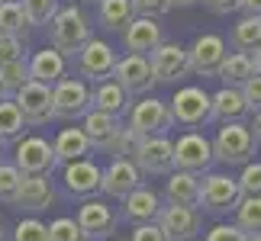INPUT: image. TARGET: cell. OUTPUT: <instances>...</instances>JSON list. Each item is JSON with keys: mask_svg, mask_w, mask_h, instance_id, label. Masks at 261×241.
I'll return each instance as SVG.
<instances>
[{"mask_svg": "<svg viewBox=\"0 0 261 241\" xmlns=\"http://www.w3.org/2000/svg\"><path fill=\"white\" fill-rule=\"evenodd\" d=\"M168 109H171L174 126H187V129L203 126L210 123V94L203 87H180L171 97Z\"/></svg>", "mask_w": 261, "mask_h": 241, "instance_id": "8", "label": "cell"}, {"mask_svg": "<svg viewBox=\"0 0 261 241\" xmlns=\"http://www.w3.org/2000/svg\"><path fill=\"white\" fill-rule=\"evenodd\" d=\"M133 10L136 16H152V19H162L171 13V0H133Z\"/></svg>", "mask_w": 261, "mask_h": 241, "instance_id": "41", "label": "cell"}, {"mask_svg": "<svg viewBox=\"0 0 261 241\" xmlns=\"http://www.w3.org/2000/svg\"><path fill=\"white\" fill-rule=\"evenodd\" d=\"M84 135L90 138V145L94 148H103L110 138H113L119 129H123V123H119V116H110V113H97V109H87L84 113Z\"/></svg>", "mask_w": 261, "mask_h": 241, "instance_id": "27", "label": "cell"}, {"mask_svg": "<svg viewBox=\"0 0 261 241\" xmlns=\"http://www.w3.org/2000/svg\"><path fill=\"white\" fill-rule=\"evenodd\" d=\"M162 42H165V33L158 26V19H152V16H136L123 29V45H126L129 55H148Z\"/></svg>", "mask_w": 261, "mask_h": 241, "instance_id": "19", "label": "cell"}, {"mask_svg": "<svg viewBox=\"0 0 261 241\" xmlns=\"http://www.w3.org/2000/svg\"><path fill=\"white\" fill-rule=\"evenodd\" d=\"M13 164L23 170V174H48L55 167V152L45 138L29 135V138H16V155Z\"/></svg>", "mask_w": 261, "mask_h": 241, "instance_id": "16", "label": "cell"}, {"mask_svg": "<svg viewBox=\"0 0 261 241\" xmlns=\"http://www.w3.org/2000/svg\"><path fill=\"white\" fill-rule=\"evenodd\" d=\"M155 222L168 235V241H187V238H197V232H200V213H197L194 206H174V203H168V206L158 209Z\"/></svg>", "mask_w": 261, "mask_h": 241, "instance_id": "14", "label": "cell"}, {"mask_svg": "<svg viewBox=\"0 0 261 241\" xmlns=\"http://www.w3.org/2000/svg\"><path fill=\"white\" fill-rule=\"evenodd\" d=\"M48 241H87V235L81 232V225L71 216H62L48 225Z\"/></svg>", "mask_w": 261, "mask_h": 241, "instance_id": "35", "label": "cell"}, {"mask_svg": "<svg viewBox=\"0 0 261 241\" xmlns=\"http://www.w3.org/2000/svg\"><path fill=\"white\" fill-rule=\"evenodd\" d=\"M19 109L26 126H45L55 119V109H52V87L48 84H39V80H26L23 87L10 97Z\"/></svg>", "mask_w": 261, "mask_h": 241, "instance_id": "5", "label": "cell"}, {"mask_svg": "<svg viewBox=\"0 0 261 241\" xmlns=\"http://www.w3.org/2000/svg\"><path fill=\"white\" fill-rule=\"evenodd\" d=\"M23 29H26V16H23V7H19V4H0V33L19 36Z\"/></svg>", "mask_w": 261, "mask_h": 241, "instance_id": "38", "label": "cell"}, {"mask_svg": "<svg viewBox=\"0 0 261 241\" xmlns=\"http://www.w3.org/2000/svg\"><path fill=\"white\" fill-rule=\"evenodd\" d=\"M239 90H242V97H245V106H248V113H255V109H261V74H258V71H255L252 77H248V80H245V84L239 87Z\"/></svg>", "mask_w": 261, "mask_h": 241, "instance_id": "44", "label": "cell"}, {"mask_svg": "<svg viewBox=\"0 0 261 241\" xmlns=\"http://www.w3.org/2000/svg\"><path fill=\"white\" fill-rule=\"evenodd\" d=\"M0 100H4V94H0Z\"/></svg>", "mask_w": 261, "mask_h": 241, "instance_id": "57", "label": "cell"}, {"mask_svg": "<svg viewBox=\"0 0 261 241\" xmlns=\"http://www.w3.org/2000/svg\"><path fill=\"white\" fill-rule=\"evenodd\" d=\"M110 77H113L129 97H133V94H136V97H139V94H148V90H152V84H155L152 65H148L145 55L116 58V65H113V71H110Z\"/></svg>", "mask_w": 261, "mask_h": 241, "instance_id": "12", "label": "cell"}, {"mask_svg": "<svg viewBox=\"0 0 261 241\" xmlns=\"http://www.w3.org/2000/svg\"><path fill=\"white\" fill-rule=\"evenodd\" d=\"M100 177H103V170L87 158H77L65 164V190L74 196L90 199L94 193H100Z\"/></svg>", "mask_w": 261, "mask_h": 241, "instance_id": "20", "label": "cell"}, {"mask_svg": "<svg viewBox=\"0 0 261 241\" xmlns=\"http://www.w3.org/2000/svg\"><path fill=\"white\" fill-rule=\"evenodd\" d=\"M74 222L81 225V232L90 238H110L116 232V213L110 209L103 199H84L81 209H77V216H74Z\"/></svg>", "mask_w": 261, "mask_h": 241, "instance_id": "17", "label": "cell"}, {"mask_svg": "<svg viewBox=\"0 0 261 241\" xmlns=\"http://www.w3.org/2000/svg\"><path fill=\"white\" fill-rule=\"evenodd\" d=\"M133 164L139 167V174H152V177H162V174H171L174 170V155H171V138L168 135H145V138H136L133 145Z\"/></svg>", "mask_w": 261, "mask_h": 241, "instance_id": "4", "label": "cell"}, {"mask_svg": "<svg viewBox=\"0 0 261 241\" xmlns=\"http://www.w3.org/2000/svg\"><path fill=\"white\" fill-rule=\"evenodd\" d=\"M197 0H171V7H194Z\"/></svg>", "mask_w": 261, "mask_h": 241, "instance_id": "50", "label": "cell"}, {"mask_svg": "<svg viewBox=\"0 0 261 241\" xmlns=\"http://www.w3.org/2000/svg\"><path fill=\"white\" fill-rule=\"evenodd\" d=\"M19 180H23V170L16 164H4V161H0V203H10V199H13Z\"/></svg>", "mask_w": 261, "mask_h": 241, "instance_id": "39", "label": "cell"}, {"mask_svg": "<svg viewBox=\"0 0 261 241\" xmlns=\"http://www.w3.org/2000/svg\"><path fill=\"white\" fill-rule=\"evenodd\" d=\"M213 161H219V164H245V161H252L255 155V135L252 129H248L245 123H223V129L216 132L213 142Z\"/></svg>", "mask_w": 261, "mask_h": 241, "instance_id": "2", "label": "cell"}, {"mask_svg": "<svg viewBox=\"0 0 261 241\" xmlns=\"http://www.w3.org/2000/svg\"><path fill=\"white\" fill-rule=\"evenodd\" d=\"M158 209H162V199H158V193L152 187H145V184H139L133 193L123 196V219L126 222H136V225L155 222Z\"/></svg>", "mask_w": 261, "mask_h": 241, "instance_id": "21", "label": "cell"}, {"mask_svg": "<svg viewBox=\"0 0 261 241\" xmlns=\"http://www.w3.org/2000/svg\"><path fill=\"white\" fill-rule=\"evenodd\" d=\"M129 132L136 138H145V135H165L168 129H174V119H171V109H168L165 100L158 97H145L139 100L136 106H129Z\"/></svg>", "mask_w": 261, "mask_h": 241, "instance_id": "3", "label": "cell"}, {"mask_svg": "<svg viewBox=\"0 0 261 241\" xmlns=\"http://www.w3.org/2000/svg\"><path fill=\"white\" fill-rule=\"evenodd\" d=\"M0 155H4V142H0Z\"/></svg>", "mask_w": 261, "mask_h": 241, "instance_id": "54", "label": "cell"}, {"mask_svg": "<svg viewBox=\"0 0 261 241\" xmlns=\"http://www.w3.org/2000/svg\"><path fill=\"white\" fill-rule=\"evenodd\" d=\"M203 4L213 10V13H219V16H226V13H232V10L239 7V0H203Z\"/></svg>", "mask_w": 261, "mask_h": 241, "instance_id": "46", "label": "cell"}, {"mask_svg": "<svg viewBox=\"0 0 261 241\" xmlns=\"http://www.w3.org/2000/svg\"><path fill=\"white\" fill-rule=\"evenodd\" d=\"M139 184H142V174H139V167L133 164V158H113L107 164L103 177H100V190L113 199H123L126 193H133Z\"/></svg>", "mask_w": 261, "mask_h": 241, "instance_id": "18", "label": "cell"}, {"mask_svg": "<svg viewBox=\"0 0 261 241\" xmlns=\"http://www.w3.org/2000/svg\"><path fill=\"white\" fill-rule=\"evenodd\" d=\"M23 39L19 36H10V33H0V65L4 62H13V58H23Z\"/></svg>", "mask_w": 261, "mask_h": 241, "instance_id": "43", "label": "cell"}, {"mask_svg": "<svg viewBox=\"0 0 261 241\" xmlns=\"http://www.w3.org/2000/svg\"><path fill=\"white\" fill-rule=\"evenodd\" d=\"M129 241H168V235L158 228V222H142L133 228V238Z\"/></svg>", "mask_w": 261, "mask_h": 241, "instance_id": "45", "label": "cell"}, {"mask_svg": "<svg viewBox=\"0 0 261 241\" xmlns=\"http://www.w3.org/2000/svg\"><path fill=\"white\" fill-rule=\"evenodd\" d=\"M90 138L84 135V129H62L52 145L55 152V164H68V161H77V158H87L90 155Z\"/></svg>", "mask_w": 261, "mask_h": 241, "instance_id": "26", "label": "cell"}, {"mask_svg": "<svg viewBox=\"0 0 261 241\" xmlns=\"http://www.w3.org/2000/svg\"><path fill=\"white\" fill-rule=\"evenodd\" d=\"M52 199H55V190L48 184V174H23L10 206L23 209V213H42V209L52 206Z\"/></svg>", "mask_w": 261, "mask_h": 241, "instance_id": "15", "label": "cell"}, {"mask_svg": "<svg viewBox=\"0 0 261 241\" xmlns=\"http://www.w3.org/2000/svg\"><path fill=\"white\" fill-rule=\"evenodd\" d=\"M52 48L55 52H62L65 58H71L81 52V45L87 39H94V26H90V19L84 16L81 7H58V13L52 16Z\"/></svg>", "mask_w": 261, "mask_h": 241, "instance_id": "1", "label": "cell"}, {"mask_svg": "<svg viewBox=\"0 0 261 241\" xmlns=\"http://www.w3.org/2000/svg\"><path fill=\"white\" fill-rule=\"evenodd\" d=\"M165 196L168 203L174 206H194L200 203V174H190V170H171L165 184Z\"/></svg>", "mask_w": 261, "mask_h": 241, "instance_id": "24", "label": "cell"}, {"mask_svg": "<svg viewBox=\"0 0 261 241\" xmlns=\"http://www.w3.org/2000/svg\"><path fill=\"white\" fill-rule=\"evenodd\" d=\"M97 4H100V26L110 33H123L136 19L133 0H97Z\"/></svg>", "mask_w": 261, "mask_h": 241, "instance_id": "29", "label": "cell"}, {"mask_svg": "<svg viewBox=\"0 0 261 241\" xmlns=\"http://www.w3.org/2000/svg\"><path fill=\"white\" fill-rule=\"evenodd\" d=\"M248 55H252V65H255V71L261 74V45H255V48H252Z\"/></svg>", "mask_w": 261, "mask_h": 241, "instance_id": "49", "label": "cell"}, {"mask_svg": "<svg viewBox=\"0 0 261 241\" xmlns=\"http://www.w3.org/2000/svg\"><path fill=\"white\" fill-rule=\"evenodd\" d=\"M239 199H242V190H239L236 177L229 174H206L200 180V203L206 213H216V216H226L232 213L239 206Z\"/></svg>", "mask_w": 261, "mask_h": 241, "instance_id": "6", "label": "cell"}, {"mask_svg": "<svg viewBox=\"0 0 261 241\" xmlns=\"http://www.w3.org/2000/svg\"><path fill=\"white\" fill-rule=\"evenodd\" d=\"M232 213H236V225L242 232H248V235L261 232V196H242Z\"/></svg>", "mask_w": 261, "mask_h": 241, "instance_id": "33", "label": "cell"}, {"mask_svg": "<svg viewBox=\"0 0 261 241\" xmlns=\"http://www.w3.org/2000/svg\"><path fill=\"white\" fill-rule=\"evenodd\" d=\"M187 241H197V238H187Z\"/></svg>", "mask_w": 261, "mask_h": 241, "instance_id": "55", "label": "cell"}, {"mask_svg": "<svg viewBox=\"0 0 261 241\" xmlns=\"http://www.w3.org/2000/svg\"><path fill=\"white\" fill-rule=\"evenodd\" d=\"M0 4H19V0H0Z\"/></svg>", "mask_w": 261, "mask_h": 241, "instance_id": "52", "label": "cell"}, {"mask_svg": "<svg viewBox=\"0 0 261 241\" xmlns=\"http://www.w3.org/2000/svg\"><path fill=\"white\" fill-rule=\"evenodd\" d=\"M90 109H97V113H110V116H123L129 109V94L116 84L113 77L97 80V87L90 90Z\"/></svg>", "mask_w": 261, "mask_h": 241, "instance_id": "22", "label": "cell"}, {"mask_svg": "<svg viewBox=\"0 0 261 241\" xmlns=\"http://www.w3.org/2000/svg\"><path fill=\"white\" fill-rule=\"evenodd\" d=\"M171 155H174V170L203 174V170L213 164V145L200 132H184L177 142H171Z\"/></svg>", "mask_w": 261, "mask_h": 241, "instance_id": "10", "label": "cell"}, {"mask_svg": "<svg viewBox=\"0 0 261 241\" xmlns=\"http://www.w3.org/2000/svg\"><path fill=\"white\" fill-rule=\"evenodd\" d=\"M248 241H261V232L258 235H248Z\"/></svg>", "mask_w": 261, "mask_h": 241, "instance_id": "51", "label": "cell"}, {"mask_svg": "<svg viewBox=\"0 0 261 241\" xmlns=\"http://www.w3.org/2000/svg\"><path fill=\"white\" fill-rule=\"evenodd\" d=\"M116 52L110 42H100V39H87V42L81 45V52H77V71H81V77L87 80H107L110 71H113L116 65Z\"/></svg>", "mask_w": 261, "mask_h": 241, "instance_id": "13", "label": "cell"}, {"mask_svg": "<svg viewBox=\"0 0 261 241\" xmlns=\"http://www.w3.org/2000/svg\"><path fill=\"white\" fill-rule=\"evenodd\" d=\"M236 184L242 190V196H261V161H245Z\"/></svg>", "mask_w": 261, "mask_h": 241, "instance_id": "36", "label": "cell"}, {"mask_svg": "<svg viewBox=\"0 0 261 241\" xmlns=\"http://www.w3.org/2000/svg\"><path fill=\"white\" fill-rule=\"evenodd\" d=\"M13 241H48V225L39 222L36 216L19 219L16 228H13Z\"/></svg>", "mask_w": 261, "mask_h": 241, "instance_id": "37", "label": "cell"}, {"mask_svg": "<svg viewBox=\"0 0 261 241\" xmlns=\"http://www.w3.org/2000/svg\"><path fill=\"white\" fill-rule=\"evenodd\" d=\"M255 135V142H261V109H255V126H248Z\"/></svg>", "mask_w": 261, "mask_h": 241, "instance_id": "48", "label": "cell"}, {"mask_svg": "<svg viewBox=\"0 0 261 241\" xmlns=\"http://www.w3.org/2000/svg\"><path fill=\"white\" fill-rule=\"evenodd\" d=\"M145 58H148V65H152L155 84H177L180 77L190 74L187 52H184V45H177V42H162L158 48H152Z\"/></svg>", "mask_w": 261, "mask_h": 241, "instance_id": "11", "label": "cell"}, {"mask_svg": "<svg viewBox=\"0 0 261 241\" xmlns=\"http://www.w3.org/2000/svg\"><path fill=\"white\" fill-rule=\"evenodd\" d=\"M252 74H255V65H252V55L248 52H226L223 65L216 71V77L223 80V87H242Z\"/></svg>", "mask_w": 261, "mask_h": 241, "instance_id": "28", "label": "cell"}, {"mask_svg": "<svg viewBox=\"0 0 261 241\" xmlns=\"http://www.w3.org/2000/svg\"><path fill=\"white\" fill-rule=\"evenodd\" d=\"M19 7H23L26 26H48L62 4L58 0H19Z\"/></svg>", "mask_w": 261, "mask_h": 241, "instance_id": "34", "label": "cell"}, {"mask_svg": "<svg viewBox=\"0 0 261 241\" xmlns=\"http://www.w3.org/2000/svg\"><path fill=\"white\" fill-rule=\"evenodd\" d=\"M242 13H252V16H261V0H239V7Z\"/></svg>", "mask_w": 261, "mask_h": 241, "instance_id": "47", "label": "cell"}, {"mask_svg": "<svg viewBox=\"0 0 261 241\" xmlns=\"http://www.w3.org/2000/svg\"><path fill=\"white\" fill-rule=\"evenodd\" d=\"M52 109L58 119H77L90 109V87L81 77H58L52 84Z\"/></svg>", "mask_w": 261, "mask_h": 241, "instance_id": "7", "label": "cell"}, {"mask_svg": "<svg viewBox=\"0 0 261 241\" xmlns=\"http://www.w3.org/2000/svg\"><path fill=\"white\" fill-rule=\"evenodd\" d=\"M184 52H187V68L194 74L216 77L219 65H223V58H226V42H223V36H216V33H203V36H197L194 42H190V48H184Z\"/></svg>", "mask_w": 261, "mask_h": 241, "instance_id": "9", "label": "cell"}, {"mask_svg": "<svg viewBox=\"0 0 261 241\" xmlns=\"http://www.w3.org/2000/svg\"><path fill=\"white\" fill-rule=\"evenodd\" d=\"M232 45L236 52H252L255 45H261V16L242 13L232 26Z\"/></svg>", "mask_w": 261, "mask_h": 241, "instance_id": "30", "label": "cell"}, {"mask_svg": "<svg viewBox=\"0 0 261 241\" xmlns=\"http://www.w3.org/2000/svg\"><path fill=\"white\" fill-rule=\"evenodd\" d=\"M29 80H39V84H48L52 87L58 77H65V55L55 52V48H42V52H36L29 58Z\"/></svg>", "mask_w": 261, "mask_h": 241, "instance_id": "25", "label": "cell"}, {"mask_svg": "<svg viewBox=\"0 0 261 241\" xmlns=\"http://www.w3.org/2000/svg\"><path fill=\"white\" fill-rule=\"evenodd\" d=\"M107 241H116V238H107Z\"/></svg>", "mask_w": 261, "mask_h": 241, "instance_id": "56", "label": "cell"}, {"mask_svg": "<svg viewBox=\"0 0 261 241\" xmlns=\"http://www.w3.org/2000/svg\"><path fill=\"white\" fill-rule=\"evenodd\" d=\"M133 145H136V135L123 126V129H119V132L103 145V152H110L113 158H129V155H133Z\"/></svg>", "mask_w": 261, "mask_h": 241, "instance_id": "40", "label": "cell"}, {"mask_svg": "<svg viewBox=\"0 0 261 241\" xmlns=\"http://www.w3.org/2000/svg\"><path fill=\"white\" fill-rule=\"evenodd\" d=\"M248 116L245 97L239 87H223L210 97V119H223V123H242Z\"/></svg>", "mask_w": 261, "mask_h": 241, "instance_id": "23", "label": "cell"}, {"mask_svg": "<svg viewBox=\"0 0 261 241\" xmlns=\"http://www.w3.org/2000/svg\"><path fill=\"white\" fill-rule=\"evenodd\" d=\"M26 132V123L23 116H19V109L13 100H0V142H16V138H23Z\"/></svg>", "mask_w": 261, "mask_h": 241, "instance_id": "32", "label": "cell"}, {"mask_svg": "<svg viewBox=\"0 0 261 241\" xmlns=\"http://www.w3.org/2000/svg\"><path fill=\"white\" fill-rule=\"evenodd\" d=\"M0 241H4V222H0Z\"/></svg>", "mask_w": 261, "mask_h": 241, "instance_id": "53", "label": "cell"}, {"mask_svg": "<svg viewBox=\"0 0 261 241\" xmlns=\"http://www.w3.org/2000/svg\"><path fill=\"white\" fill-rule=\"evenodd\" d=\"M29 80V65L26 58H13V62H4L0 65V94H4L7 100L16 94L19 87H23Z\"/></svg>", "mask_w": 261, "mask_h": 241, "instance_id": "31", "label": "cell"}, {"mask_svg": "<svg viewBox=\"0 0 261 241\" xmlns=\"http://www.w3.org/2000/svg\"><path fill=\"white\" fill-rule=\"evenodd\" d=\"M203 241H248V232H242L236 222L232 225H229V222H219V225H213L206 232Z\"/></svg>", "mask_w": 261, "mask_h": 241, "instance_id": "42", "label": "cell"}]
</instances>
